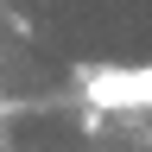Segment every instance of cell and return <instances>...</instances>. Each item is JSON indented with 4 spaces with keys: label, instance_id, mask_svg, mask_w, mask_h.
<instances>
[{
    "label": "cell",
    "instance_id": "obj_1",
    "mask_svg": "<svg viewBox=\"0 0 152 152\" xmlns=\"http://www.w3.org/2000/svg\"><path fill=\"white\" fill-rule=\"evenodd\" d=\"M76 95L95 114L102 108H152V64H83Z\"/></svg>",
    "mask_w": 152,
    "mask_h": 152
}]
</instances>
